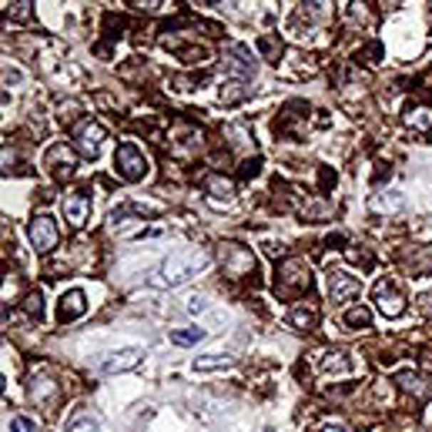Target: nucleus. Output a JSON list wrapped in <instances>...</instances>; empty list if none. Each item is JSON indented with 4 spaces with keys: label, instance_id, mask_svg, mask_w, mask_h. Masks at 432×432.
<instances>
[{
    "label": "nucleus",
    "instance_id": "obj_29",
    "mask_svg": "<svg viewBox=\"0 0 432 432\" xmlns=\"http://www.w3.org/2000/svg\"><path fill=\"white\" fill-rule=\"evenodd\" d=\"M322 432H349V429H345L342 422H329V426H325V429H322Z\"/></svg>",
    "mask_w": 432,
    "mask_h": 432
},
{
    "label": "nucleus",
    "instance_id": "obj_18",
    "mask_svg": "<svg viewBox=\"0 0 432 432\" xmlns=\"http://www.w3.org/2000/svg\"><path fill=\"white\" fill-rule=\"evenodd\" d=\"M406 121H409V128L429 131V128H432V111H429V108H412V111L406 114Z\"/></svg>",
    "mask_w": 432,
    "mask_h": 432
},
{
    "label": "nucleus",
    "instance_id": "obj_5",
    "mask_svg": "<svg viewBox=\"0 0 432 432\" xmlns=\"http://www.w3.org/2000/svg\"><path fill=\"white\" fill-rule=\"evenodd\" d=\"M44 168L54 178H71L74 175V168H78V155H74L67 144H51L47 155H44Z\"/></svg>",
    "mask_w": 432,
    "mask_h": 432
},
{
    "label": "nucleus",
    "instance_id": "obj_7",
    "mask_svg": "<svg viewBox=\"0 0 432 432\" xmlns=\"http://www.w3.org/2000/svg\"><path fill=\"white\" fill-rule=\"evenodd\" d=\"M225 71H228L232 78H252V74H255L252 51L245 44H228V51H225Z\"/></svg>",
    "mask_w": 432,
    "mask_h": 432
},
{
    "label": "nucleus",
    "instance_id": "obj_30",
    "mask_svg": "<svg viewBox=\"0 0 432 432\" xmlns=\"http://www.w3.org/2000/svg\"><path fill=\"white\" fill-rule=\"evenodd\" d=\"M419 302H422V305H426V309H432V295H422Z\"/></svg>",
    "mask_w": 432,
    "mask_h": 432
},
{
    "label": "nucleus",
    "instance_id": "obj_23",
    "mask_svg": "<svg viewBox=\"0 0 432 432\" xmlns=\"http://www.w3.org/2000/svg\"><path fill=\"white\" fill-rule=\"evenodd\" d=\"M248 98V88H245V84H238V81H235V84H228V88H222V101L225 104H238V101H245Z\"/></svg>",
    "mask_w": 432,
    "mask_h": 432
},
{
    "label": "nucleus",
    "instance_id": "obj_17",
    "mask_svg": "<svg viewBox=\"0 0 432 432\" xmlns=\"http://www.w3.org/2000/svg\"><path fill=\"white\" fill-rule=\"evenodd\" d=\"M349 369H352V362L345 359V352H329L322 359V372H349Z\"/></svg>",
    "mask_w": 432,
    "mask_h": 432
},
{
    "label": "nucleus",
    "instance_id": "obj_11",
    "mask_svg": "<svg viewBox=\"0 0 432 432\" xmlns=\"http://www.w3.org/2000/svg\"><path fill=\"white\" fill-rule=\"evenodd\" d=\"M74 141H78V148H81V155L84 158H98L101 141H104V128L94 124V121H84L78 131H74Z\"/></svg>",
    "mask_w": 432,
    "mask_h": 432
},
{
    "label": "nucleus",
    "instance_id": "obj_10",
    "mask_svg": "<svg viewBox=\"0 0 432 432\" xmlns=\"http://www.w3.org/2000/svg\"><path fill=\"white\" fill-rule=\"evenodd\" d=\"M362 292V282L359 278H352L349 272H329V299L332 302H349L352 295H359Z\"/></svg>",
    "mask_w": 432,
    "mask_h": 432
},
{
    "label": "nucleus",
    "instance_id": "obj_12",
    "mask_svg": "<svg viewBox=\"0 0 432 432\" xmlns=\"http://www.w3.org/2000/svg\"><path fill=\"white\" fill-rule=\"evenodd\" d=\"M141 349L138 345H131V349H121V352H111L108 359H101V372H108V376H114V372H128V369H134L138 362H141Z\"/></svg>",
    "mask_w": 432,
    "mask_h": 432
},
{
    "label": "nucleus",
    "instance_id": "obj_3",
    "mask_svg": "<svg viewBox=\"0 0 432 432\" xmlns=\"http://www.w3.org/2000/svg\"><path fill=\"white\" fill-rule=\"evenodd\" d=\"M114 171L124 178V181H141L148 175V158L134 148L131 141H124L118 148V155H114Z\"/></svg>",
    "mask_w": 432,
    "mask_h": 432
},
{
    "label": "nucleus",
    "instance_id": "obj_19",
    "mask_svg": "<svg viewBox=\"0 0 432 432\" xmlns=\"http://www.w3.org/2000/svg\"><path fill=\"white\" fill-rule=\"evenodd\" d=\"M205 339V329H181V332H171V342L175 345H198Z\"/></svg>",
    "mask_w": 432,
    "mask_h": 432
},
{
    "label": "nucleus",
    "instance_id": "obj_1",
    "mask_svg": "<svg viewBox=\"0 0 432 432\" xmlns=\"http://www.w3.org/2000/svg\"><path fill=\"white\" fill-rule=\"evenodd\" d=\"M208 262V255L201 248H185V252H175L171 258H165V265L158 272V285L165 288H178L185 285L191 275H198V268Z\"/></svg>",
    "mask_w": 432,
    "mask_h": 432
},
{
    "label": "nucleus",
    "instance_id": "obj_8",
    "mask_svg": "<svg viewBox=\"0 0 432 432\" xmlns=\"http://www.w3.org/2000/svg\"><path fill=\"white\" fill-rule=\"evenodd\" d=\"M61 208H64V222L71 228H81L91 215V195L88 191H71V195H64V205Z\"/></svg>",
    "mask_w": 432,
    "mask_h": 432
},
{
    "label": "nucleus",
    "instance_id": "obj_28",
    "mask_svg": "<svg viewBox=\"0 0 432 432\" xmlns=\"http://www.w3.org/2000/svg\"><path fill=\"white\" fill-rule=\"evenodd\" d=\"M258 165H262L258 158H252V161H245V165H242V178H255V175H258Z\"/></svg>",
    "mask_w": 432,
    "mask_h": 432
},
{
    "label": "nucleus",
    "instance_id": "obj_15",
    "mask_svg": "<svg viewBox=\"0 0 432 432\" xmlns=\"http://www.w3.org/2000/svg\"><path fill=\"white\" fill-rule=\"evenodd\" d=\"M396 386H399L406 396H412L416 402L429 399V386H426L419 376H412V372H399V376H396Z\"/></svg>",
    "mask_w": 432,
    "mask_h": 432
},
{
    "label": "nucleus",
    "instance_id": "obj_27",
    "mask_svg": "<svg viewBox=\"0 0 432 432\" xmlns=\"http://www.w3.org/2000/svg\"><path fill=\"white\" fill-rule=\"evenodd\" d=\"M7 17H14V21H27V17H31V4H27V0H21V4H7Z\"/></svg>",
    "mask_w": 432,
    "mask_h": 432
},
{
    "label": "nucleus",
    "instance_id": "obj_20",
    "mask_svg": "<svg viewBox=\"0 0 432 432\" xmlns=\"http://www.w3.org/2000/svg\"><path fill=\"white\" fill-rule=\"evenodd\" d=\"M315 319H319V315H315L312 309H295L292 315H288V322H292L295 329H312V325H315Z\"/></svg>",
    "mask_w": 432,
    "mask_h": 432
},
{
    "label": "nucleus",
    "instance_id": "obj_13",
    "mask_svg": "<svg viewBox=\"0 0 432 432\" xmlns=\"http://www.w3.org/2000/svg\"><path fill=\"white\" fill-rule=\"evenodd\" d=\"M88 312V295L81 288H71L67 295H61V305H57V319L61 322H74Z\"/></svg>",
    "mask_w": 432,
    "mask_h": 432
},
{
    "label": "nucleus",
    "instance_id": "obj_9",
    "mask_svg": "<svg viewBox=\"0 0 432 432\" xmlns=\"http://www.w3.org/2000/svg\"><path fill=\"white\" fill-rule=\"evenodd\" d=\"M27 235H31V245L37 248V252H51L57 245V225L54 218H47V215H37L31 222V228H27Z\"/></svg>",
    "mask_w": 432,
    "mask_h": 432
},
{
    "label": "nucleus",
    "instance_id": "obj_14",
    "mask_svg": "<svg viewBox=\"0 0 432 432\" xmlns=\"http://www.w3.org/2000/svg\"><path fill=\"white\" fill-rule=\"evenodd\" d=\"M205 191H208V198L215 201V205H228L235 195V185L225 175H208L205 178Z\"/></svg>",
    "mask_w": 432,
    "mask_h": 432
},
{
    "label": "nucleus",
    "instance_id": "obj_26",
    "mask_svg": "<svg viewBox=\"0 0 432 432\" xmlns=\"http://www.w3.org/2000/svg\"><path fill=\"white\" fill-rule=\"evenodd\" d=\"M24 309H27L31 319H41V312H44V305H41V292H31V295L24 299Z\"/></svg>",
    "mask_w": 432,
    "mask_h": 432
},
{
    "label": "nucleus",
    "instance_id": "obj_4",
    "mask_svg": "<svg viewBox=\"0 0 432 432\" xmlns=\"http://www.w3.org/2000/svg\"><path fill=\"white\" fill-rule=\"evenodd\" d=\"M372 299H376V309L382 312L386 319H399L402 312H406V295H402V292L392 285V282H376V288H372Z\"/></svg>",
    "mask_w": 432,
    "mask_h": 432
},
{
    "label": "nucleus",
    "instance_id": "obj_25",
    "mask_svg": "<svg viewBox=\"0 0 432 432\" xmlns=\"http://www.w3.org/2000/svg\"><path fill=\"white\" fill-rule=\"evenodd\" d=\"M7 432H37V422L27 419V416H14V419L7 422Z\"/></svg>",
    "mask_w": 432,
    "mask_h": 432
},
{
    "label": "nucleus",
    "instance_id": "obj_22",
    "mask_svg": "<svg viewBox=\"0 0 432 432\" xmlns=\"http://www.w3.org/2000/svg\"><path fill=\"white\" fill-rule=\"evenodd\" d=\"M369 319H372V315H369L366 309H349L345 312V325H349V329H369Z\"/></svg>",
    "mask_w": 432,
    "mask_h": 432
},
{
    "label": "nucleus",
    "instance_id": "obj_2",
    "mask_svg": "<svg viewBox=\"0 0 432 432\" xmlns=\"http://www.w3.org/2000/svg\"><path fill=\"white\" fill-rule=\"evenodd\" d=\"M309 285H312V275H309V268H305V262H299V258H288V262H282V265H278V278H275L278 295L292 299V295L309 292Z\"/></svg>",
    "mask_w": 432,
    "mask_h": 432
},
{
    "label": "nucleus",
    "instance_id": "obj_24",
    "mask_svg": "<svg viewBox=\"0 0 432 432\" xmlns=\"http://www.w3.org/2000/svg\"><path fill=\"white\" fill-rule=\"evenodd\" d=\"M402 205H406V198L402 195H396V198H372V211H399Z\"/></svg>",
    "mask_w": 432,
    "mask_h": 432
},
{
    "label": "nucleus",
    "instance_id": "obj_21",
    "mask_svg": "<svg viewBox=\"0 0 432 432\" xmlns=\"http://www.w3.org/2000/svg\"><path fill=\"white\" fill-rule=\"evenodd\" d=\"M232 366V359L228 355H208V359H195V369L198 372H208V369H225Z\"/></svg>",
    "mask_w": 432,
    "mask_h": 432
},
{
    "label": "nucleus",
    "instance_id": "obj_16",
    "mask_svg": "<svg viewBox=\"0 0 432 432\" xmlns=\"http://www.w3.org/2000/svg\"><path fill=\"white\" fill-rule=\"evenodd\" d=\"M98 419L91 416V412H74L71 419H67V432H98Z\"/></svg>",
    "mask_w": 432,
    "mask_h": 432
},
{
    "label": "nucleus",
    "instance_id": "obj_6",
    "mask_svg": "<svg viewBox=\"0 0 432 432\" xmlns=\"http://www.w3.org/2000/svg\"><path fill=\"white\" fill-rule=\"evenodd\" d=\"M222 262H225V272L235 275V278L252 275V272H255V255H252L248 248H242V245H225Z\"/></svg>",
    "mask_w": 432,
    "mask_h": 432
}]
</instances>
